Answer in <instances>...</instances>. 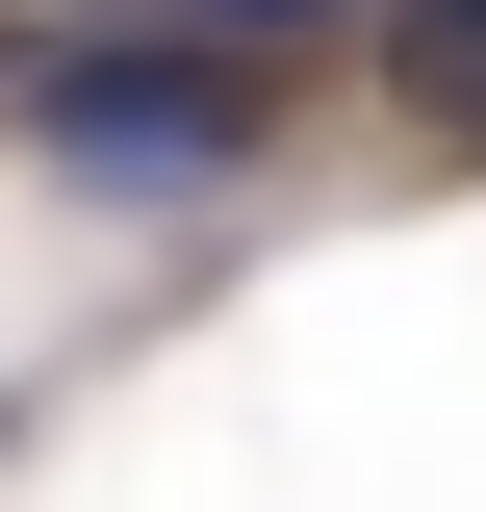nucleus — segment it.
Listing matches in <instances>:
<instances>
[{
    "label": "nucleus",
    "mask_w": 486,
    "mask_h": 512,
    "mask_svg": "<svg viewBox=\"0 0 486 512\" xmlns=\"http://www.w3.org/2000/svg\"><path fill=\"white\" fill-rule=\"evenodd\" d=\"M154 26H231V52H307V26H359V0H154Z\"/></svg>",
    "instance_id": "obj_3"
},
{
    "label": "nucleus",
    "mask_w": 486,
    "mask_h": 512,
    "mask_svg": "<svg viewBox=\"0 0 486 512\" xmlns=\"http://www.w3.org/2000/svg\"><path fill=\"white\" fill-rule=\"evenodd\" d=\"M384 52H410V103L486 154V0H384Z\"/></svg>",
    "instance_id": "obj_2"
},
{
    "label": "nucleus",
    "mask_w": 486,
    "mask_h": 512,
    "mask_svg": "<svg viewBox=\"0 0 486 512\" xmlns=\"http://www.w3.org/2000/svg\"><path fill=\"white\" fill-rule=\"evenodd\" d=\"M26 154L52 180H231L256 154V52L231 26H77V52H26Z\"/></svg>",
    "instance_id": "obj_1"
}]
</instances>
